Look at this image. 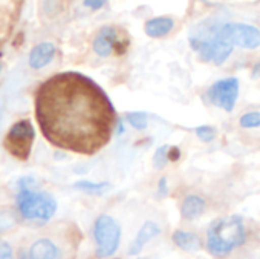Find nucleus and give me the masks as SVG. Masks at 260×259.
<instances>
[{
    "instance_id": "obj_1",
    "label": "nucleus",
    "mask_w": 260,
    "mask_h": 259,
    "mask_svg": "<svg viewBox=\"0 0 260 259\" xmlns=\"http://www.w3.org/2000/svg\"><path fill=\"white\" fill-rule=\"evenodd\" d=\"M113 106L103 89L78 72H63L37 92L36 115L43 135L55 146L90 155L113 131Z\"/></svg>"
},
{
    "instance_id": "obj_2",
    "label": "nucleus",
    "mask_w": 260,
    "mask_h": 259,
    "mask_svg": "<svg viewBox=\"0 0 260 259\" xmlns=\"http://www.w3.org/2000/svg\"><path fill=\"white\" fill-rule=\"evenodd\" d=\"M220 23L213 20L202 22L196 25L190 33V45L199 54V57L216 66L225 63L233 52V45L220 36Z\"/></svg>"
},
{
    "instance_id": "obj_3",
    "label": "nucleus",
    "mask_w": 260,
    "mask_h": 259,
    "mask_svg": "<svg viewBox=\"0 0 260 259\" xmlns=\"http://www.w3.org/2000/svg\"><path fill=\"white\" fill-rule=\"evenodd\" d=\"M36 180L31 177H23L17 181V207L20 215L25 219L32 221H49L57 209L58 204L55 198L45 192V190H36Z\"/></svg>"
},
{
    "instance_id": "obj_4",
    "label": "nucleus",
    "mask_w": 260,
    "mask_h": 259,
    "mask_svg": "<svg viewBox=\"0 0 260 259\" xmlns=\"http://www.w3.org/2000/svg\"><path fill=\"white\" fill-rule=\"evenodd\" d=\"M246 239L243 219L239 215H231L217 219L207 232V248L217 257L228 256L234 248L242 245Z\"/></svg>"
},
{
    "instance_id": "obj_5",
    "label": "nucleus",
    "mask_w": 260,
    "mask_h": 259,
    "mask_svg": "<svg viewBox=\"0 0 260 259\" xmlns=\"http://www.w3.org/2000/svg\"><path fill=\"white\" fill-rule=\"evenodd\" d=\"M122 230L116 219L107 213L100 215L93 222L95 254L100 259H107L116 253L121 244Z\"/></svg>"
},
{
    "instance_id": "obj_6",
    "label": "nucleus",
    "mask_w": 260,
    "mask_h": 259,
    "mask_svg": "<svg viewBox=\"0 0 260 259\" xmlns=\"http://www.w3.org/2000/svg\"><path fill=\"white\" fill-rule=\"evenodd\" d=\"M36 140V129L29 120H20L11 126L5 137V148L7 151L19 158L28 160L32 151V145Z\"/></svg>"
},
{
    "instance_id": "obj_7",
    "label": "nucleus",
    "mask_w": 260,
    "mask_h": 259,
    "mask_svg": "<svg viewBox=\"0 0 260 259\" xmlns=\"http://www.w3.org/2000/svg\"><path fill=\"white\" fill-rule=\"evenodd\" d=\"M219 31L220 36L233 46H239L243 49H257L260 46V30L252 25L226 22L220 23Z\"/></svg>"
},
{
    "instance_id": "obj_8",
    "label": "nucleus",
    "mask_w": 260,
    "mask_h": 259,
    "mask_svg": "<svg viewBox=\"0 0 260 259\" xmlns=\"http://www.w3.org/2000/svg\"><path fill=\"white\" fill-rule=\"evenodd\" d=\"M239 97V78L237 77H226L222 80L214 81L208 91H207V98L208 101L225 110V112H233Z\"/></svg>"
},
{
    "instance_id": "obj_9",
    "label": "nucleus",
    "mask_w": 260,
    "mask_h": 259,
    "mask_svg": "<svg viewBox=\"0 0 260 259\" xmlns=\"http://www.w3.org/2000/svg\"><path fill=\"white\" fill-rule=\"evenodd\" d=\"M92 48H93V52L98 57H103V59L110 57L116 49L119 52H122V49H124V46H122V43L119 40L118 31L113 26H109V25L103 26L96 33V36L93 39V43H92Z\"/></svg>"
},
{
    "instance_id": "obj_10",
    "label": "nucleus",
    "mask_w": 260,
    "mask_h": 259,
    "mask_svg": "<svg viewBox=\"0 0 260 259\" xmlns=\"http://www.w3.org/2000/svg\"><path fill=\"white\" fill-rule=\"evenodd\" d=\"M162 233V228L159 227V224H156L155 221H146L143 224V227L140 228V232L137 233L135 239L132 241L128 247V254L130 256H137L138 253L143 251V248L156 236H159Z\"/></svg>"
},
{
    "instance_id": "obj_11",
    "label": "nucleus",
    "mask_w": 260,
    "mask_h": 259,
    "mask_svg": "<svg viewBox=\"0 0 260 259\" xmlns=\"http://www.w3.org/2000/svg\"><path fill=\"white\" fill-rule=\"evenodd\" d=\"M28 259H63V253L54 241L40 238L29 247Z\"/></svg>"
},
{
    "instance_id": "obj_12",
    "label": "nucleus",
    "mask_w": 260,
    "mask_h": 259,
    "mask_svg": "<svg viewBox=\"0 0 260 259\" xmlns=\"http://www.w3.org/2000/svg\"><path fill=\"white\" fill-rule=\"evenodd\" d=\"M55 45L51 42H42L39 45H36L28 57V63L32 69H42L46 65L51 63V60L55 55Z\"/></svg>"
},
{
    "instance_id": "obj_13",
    "label": "nucleus",
    "mask_w": 260,
    "mask_h": 259,
    "mask_svg": "<svg viewBox=\"0 0 260 259\" xmlns=\"http://www.w3.org/2000/svg\"><path fill=\"white\" fill-rule=\"evenodd\" d=\"M175 28V20L172 17H153L144 23V33L152 39H161L169 36Z\"/></svg>"
},
{
    "instance_id": "obj_14",
    "label": "nucleus",
    "mask_w": 260,
    "mask_h": 259,
    "mask_svg": "<svg viewBox=\"0 0 260 259\" xmlns=\"http://www.w3.org/2000/svg\"><path fill=\"white\" fill-rule=\"evenodd\" d=\"M207 209V201L199 195H188L184 198L181 206V215L184 219H196L199 218Z\"/></svg>"
},
{
    "instance_id": "obj_15",
    "label": "nucleus",
    "mask_w": 260,
    "mask_h": 259,
    "mask_svg": "<svg viewBox=\"0 0 260 259\" xmlns=\"http://www.w3.org/2000/svg\"><path fill=\"white\" fill-rule=\"evenodd\" d=\"M172 241L184 251H196L202 247L199 236L185 230H176L172 235Z\"/></svg>"
},
{
    "instance_id": "obj_16",
    "label": "nucleus",
    "mask_w": 260,
    "mask_h": 259,
    "mask_svg": "<svg viewBox=\"0 0 260 259\" xmlns=\"http://www.w3.org/2000/svg\"><path fill=\"white\" fill-rule=\"evenodd\" d=\"M74 189L87 193V195H93V196H100L104 195L110 190V183L109 181H101V183H93L89 180H80L74 183Z\"/></svg>"
},
{
    "instance_id": "obj_17",
    "label": "nucleus",
    "mask_w": 260,
    "mask_h": 259,
    "mask_svg": "<svg viewBox=\"0 0 260 259\" xmlns=\"http://www.w3.org/2000/svg\"><path fill=\"white\" fill-rule=\"evenodd\" d=\"M125 120L127 123L132 126L137 131H144L149 126V115L144 110H132L125 113Z\"/></svg>"
},
{
    "instance_id": "obj_18",
    "label": "nucleus",
    "mask_w": 260,
    "mask_h": 259,
    "mask_svg": "<svg viewBox=\"0 0 260 259\" xmlns=\"http://www.w3.org/2000/svg\"><path fill=\"white\" fill-rule=\"evenodd\" d=\"M19 222V215L14 210H0V233L13 228Z\"/></svg>"
},
{
    "instance_id": "obj_19",
    "label": "nucleus",
    "mask_w": 260,
    "mask_h": 259,
    "mask_svg": "<svg viewBox=\"0 0 260 259\" xmlns=\"http://www.w3.org/2000/svg\"><path fill=\"white\" fill-rule=\"evenodd\" d=\"M239 124L243 129H255V127H260V110L245 112L243 115H240Z\"/></svg>"
},
{
    "instance_id": "obj_20",
    "label": "nucleus",
    "mask_w": 260,
    "mask_h": 259,
    "mask_svg": "<svg viewBox=\"0 0 260 259\" xmlns=\"http://www.w3.org/2000/svg\"><path fill=\"white\" fill-rule=\"evenodd\" d=\"M169 149H170V146L162 145L161 148H158L155 151V155H153V166H155V169L161 170V169H164L167 166V163L170 161V158H169Z\"/></svg>"
},
{
    "instance_id": "obj_21",
    "label": "nucleus",
    "mask_w": 260,
    "mask_h": 259,
    "mask_svg": "<svg viewBox=\"0 0 260 259\" xmlns=\"http://www.w3.org/2000/svg\"><path fill=\"white\" fill-rule=\"evenodd\" d=\"M194 134L198 135V138L204 143H211L216 138V129L210 124H202L198 126L194 129Z\"/></svg>"
},
{
    "instance_id": "obj_22",
    "label": "nucleus",
    "mask_w": 260,
    "mask_h": 259,
    "mask_svg": "<svg viewBox=\"0 0 260 259\" xmlns=\"http://www.w3.org/2000/svg\"><path fill=\"white\" fill-rule=\"evenodd\" d=\"M0 259H16L14 251L8 242H0Z\"/></svg>"
},
{
    "instance_id": "obj_23",
    "label": "nucleus",
    "mask_w": 260,
    "mask_h": 259,
    "mask_svg": "<svg viewBox=\"0 0 260 259\" xmlns=\"http://www.w3.org/2000/svg\"><path fill=\"white\" fill-rule=\"evenodd\" d=\"M107 0H83V5L92 11H96V10H101L104 5H106Z\"/></svg>"
},
{
    "instance_id": "obj_24",
    "label": "nucleus",
    "mask_w": 260,
    "mask_h": 259,
    "mask_svg": "<svg viewBox=\"0 0 260 259\" xmlns=\"http://www.w3.org/2000/svg\"><path fill=\"white\" fill-rule=\"evenodd\" d=\"M167 193H169L167 178H166V177H162V178L158 181V195H159L161 198H164V196H167Z\"/></svg>"
},
{
    "instance_id": "obj_25",
    "label": "nucleus",
    "mask_w": 260,
    "mask_h": 259,
    "mask_svg": "<svg viewBox=\"0 0 260 259\" xmlns=\"http://www.w3.org/2000/svg\"><path fill=\"white\" fill-rule=\"evenodd\" d=\"M169 158H170V161H178V160L181 158V151H179V148L170 146V149H169Z\"/></svg>"
},
{
    "instance_id": "obj_26",
    "label": "nucleus",
    "mask_w": 260,
    "mask_h": 259,
    "mask_svg": "<svg viewBox=\"0 0 260 259\" xmlns=\"http://www.w3.org/2000/svg\"><path fill=\"white\" fill-rule=\"evenodd\" d=\"M251 77H252L254 80H260V60L252 66V69H251Z\"/></svg>"
},
{
    "instance_id": "obj_27",
    "label": "nucleus",
    "mask_w": 260,
    "mask_h": 259,
    "mask_svg": "<svg viewBox=\"0 0 260 259\" xmlns=\"http://www.w3.org/2000/svg\"><path fill=\"white\" fill-rule=\"evenodd\" d=\"M0 72H2V65H0Z\"/></svg>"
}]
</instances>
